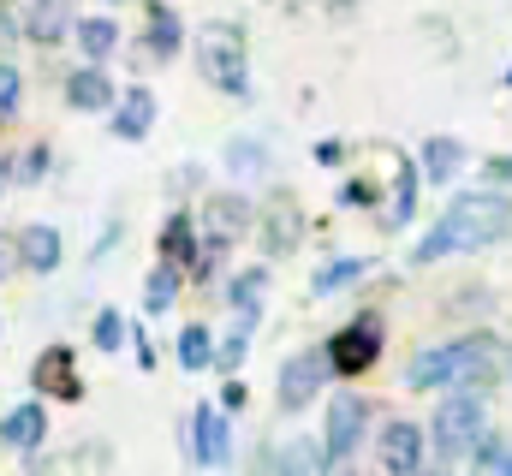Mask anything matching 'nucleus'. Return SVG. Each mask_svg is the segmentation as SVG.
Listing matches in <instances>:
<instances>
[{
  "label": "nucleus",
  "mask_w": 512,
  "mask_h": 476,
  "mask_svg": "<svg viewBox=\"0 0 512 476\" xmlns=\"http://www.w3.org/2000/svg\"><path fill=\"white\" fill-rule=\"evenodd\" d=\"M149 6H167V0H149Z\"/></svg>",
  "instance_id": "79ce46f5"
},
{
  "label": "nucleus",
  "mask_w": 512,
  "mask_h": 476,
  "mask_svg": "<svg viewBox=\"0 0 512 476\" xmlns=\"http://www.w3.org/2000/svg\"><path fill=\"white\" fill-rule=\"evenodd\" d=\"M417 155H423V161H417V173H423V179H435V185H453V179H459V167H465V143H459V137H429Z\"/></svg>",
  "instance_id": "4468645a"
},
{
  "label": "nucleus",
  "mask_w": 512,
  "mask_h": 476,
  "mask_svg": "<svg viewBox=\"0 0 512 476\" xmlns=\"http://www.w3.org/2000/svg\"><path fill=\"white\" fill-rule=\"evenodd\" d=\"M501 369H507V352H501L495 334H465V340H453V387L489 393V387L501 381Z\"/></svg>",
  "instance_id": "39448f33"
},
{
  "label": "nucleus",
  "mask_w": 512,
  "mask_h": 476,
  "mask_svg": "<svg viewBox=\"0 0 512 476\" xmlns=\"http://www.w3.org/2000/svg\"><path fill=\"white\" fill-rule=\"evenodd\" d=\"M376 459H382L387 476H417L423 465H429V435H423L411 417H393V423H382Z\"/></svg>",
  "instance_id": "0eeeda50"
},
{
  "label": "nucleus",
  "mask_w": 512,
  "mask_h": 476,
  "mask_svg": "<svg viewBox=\"0 0 512 476\" xmlns=\"http://www.w3.org/2000/svg\"><path fill=\"white\" fill-rule=\"evenodd\" d=\"M173 298H179V268H173V262L149 268V280H143V310L161 316V310H173Z\"/></svg>",
  "instance_id": "a878e982"
},
{
  "label": "nucleus",
  "mask_w": 512,
  "mask_h": 476,
  "mask_svg": "<svg viewBox=\"0 0 512 476\" xmlns=\"http://www.w3.org/2000/svg\"><path fill=\"white\" fill-rule=\"evenodd\" d=\"M221 405H227V411H239V405H245V381H227V393H221Z\"/></svg>",
  "instance_id": "c9c22d12"
},
{
  "label": "nucleus",
  "mask_w": 512,
  "mask_h": 476,
  "mask_svg": "<svg viewBox=\"0 0 512 476\" xmlns=\"http://www.w3.org/2000/svg\"><path fill=\"white\" fill-rule=\"evenodd\" d=\"M197 221L191 215H167V227H161V262H173V268H185V262H197Z\"/></svg>",
  "instance_id": "412c9836"
},
{
  "label": "nucleus",
  "mask_w": 512,
  "mask_h": 476,
  "mask_svg": "<svg viewBox=\"0 0 512 476\" xmlns=\"http://www.w3.org/2000/svg\"><path fill=\"white\" fill-rule=\"evenodd\" d=\"M423 435H429V447H435L441 459H471V447L489 435V399L453 387V393L435 405V417H429Z\"/></svg>",
  "instance_id": "f03ea898"
},
{
  "label": "nucleus",
  "mask_w": 512,
  "mask_h": 476,
  "mask_svg": "<svg viewBox=\"0 0 512 476\" xmlns=\"http://www.w3.org/2000/svg\"><path fill=\"white\" fill-rule=\"evenodd\" d=\"M120 96H114V84H108V72L102 66H78L72 78H66V108H78V114H108Z\"/></svg>",
  "instance_id": "9d476101"
},
{
  "label": "nucleus",
  "mask_w": 512,
  "mask_h": 476,
  "mask_svg": "<svg viewBox=\"0 0 512 476\" xmlns=\"http://www.w3.org/2000/svg\"><path fill=\"white\" fill-rule=\"evenodd\" d=\"M179 42H185L179 12H173V6H155V12H149V30H143V48H149L155 60H179Z\"/></svg>",
  "instance_id": "a211bd4d"
},
{
  "label": "nucleus",
  "mask_w": 512,
  "mask_h": 476,
  "mask_svg": "<svg viewBox=\"0 0 512 476\" xmlns=\"http://www.w3.org/2000/svg\"><path fill=\"white\" fill-rule=\"evenodd\" d=\"M221 155H227V173H233V179H262V173H268V155H262L256 137H227Z\"/></svg>",
  "instance_id": "393cba45"
},
{
  "label": "nucleus",
  "mask_w": 512,
  "mask_h": 476,
  "mask_svg": "<svg viewBox=\"0 0 512 476\" xmlns=\"http://www.w3.org/2000/svg\"><path fill=\"white\" fill-rule=\"evenodd\" d=\"M245 221H251V203L245 197H215L209 203V244H233V238L245 233Z\"/></svg>",
  "instance_id": "aec40b11"
},
{
  "label": "nucleus",
  "mask_w": 512,
  "mask_h": 476,
  "mask_svg": "<svg viewBox=\"0 0 512 476\" xmlns=\"http://www.w3.org/2000/svg\"><path fill=\"white\" fill-rule=\"evenodd\" d=\"M489 179L495 185H512V161H489Z\"/></svg>",
  "instance_id": "4c0bfd02"
},
{
  "label": "nucleus",
  "mask_w": 512,
  "mask_h": 476,
  "mask_svg": "<svg viewBox=\"0 0 512 476\" xmlns=\"http://www.w3.org/2000/svg\"><path fill=\"white\" fill-rule=\"evenodd\" d=\"M328 375H334V369H328L322 352H292L280 363V411H304V405L322 393Z\"/></svg>",
  "instance_id": "1a4fd4ad"
},
{
  "label": "nucleus",
  "mask_w": 512,
  "mask_h": 476,
  "mask_svg": "<svg viewBox=\"0 0 512 476\" xmlns=\"http://www.w3.org/2000/svg\"><path fill=\"white\" fill-rule=\"evenodd\" d=\"M507 233H512V197H501V191H465V197H453L441 209V221L429 233L417 238L411 262L429 268V262H447L459 250H489L495 238H507Z\"/></svg>",
  "instance_id": "f257e3e1"
},
{
  "label": "nucleus",
  "mask_w": 512,
  "mask_h": 476,
  "mask_svg": "<svg viewBox=\"0 0 512 476\" xmlns=\"http://www.w3.org/2000/svg\"><path fill=\"white\" fill-rule=\"evenodd\" d=\"M471 465H477L483 476H501V471L512 465V447L501 441V435H495V429H489V435H483V441L471 447Z\"/></svg>",
  "instance_id": "cd10ccee"
},
{
  "label": "nucleus",
  "mask_w": 512,
  "mask_h": 476,
  "mask_svg": "<svg viewBox=\"0 0 512 476\" xmlns=\"http://www.w3.org/2000/svg\"><path fill=\"white\" fill-rule=\"evenodd\" d=\"M262 238H268V250H292V244H298V209H292V203H280V209L268 215Z\"/></svg>",
  "instance_id": "c85d7f7f"
},
{
  "label": "nucleus",
  "mask_w": 512,
  "mask_h": 476,
  "mask_svg": "<svg viewBox=\"0 0 512 476\" xmlns=\"http://www.w3.org/2000/svg\"><path fill=\"white\" fill-rule=\"evenodd\" d=\"M364 268H370L364 256H340V262H322V268L310 274V292H316V298H334L340 286H352V280H364Z\"/></svg>",
  "instance_id": "5701e85b"
},
{
  "label": "nucleus",
  "mask_w": 512,
  "mask_h": 476,
  "mask_svg": "<svg viewBox=\"0 0 512 476\" xmlns=\"http://www.w3.org/2000/svg\"><path fill=\"white\" fill-rule=\"evenodd\" d=\"M6 268H12V250H6V244H0V280H6Z\"/></svg>",
  "instance_id": "ea45409f"
},
{
  "label": "nucleus",
  "mask_w": 512,
  "mask_h": 476,
  "mask_svg": "<svg viewBox=\"0 0 512 476\" xmlns=\"http://www.w3.org/2000/svg\"><path fill=\"white\" fill-rule=\"evenodd\" d=\"M12 36H18V24H12V18H0V48H6Z\"/></svg>",
  "instance_id": "58836bf2"
},
{
  "label": "nucleus",
  "mask_w": 512,
  "mask_h": 476,
  "mask_svg": "<svg viewBox=\"0 0 512 476\" xmlns=\"http://www.w3.org/2000/svg\"><path fill=\"white\" fill-rule=\"evenodd\" d=\"M340 161H346V143H334V137L316 143V167H340Z\"/></svg>",
  "instance_id": "f704fd0d"
},
{
  "label": "nucleus",
  "mask_w": 512,
  "mask_h": 476,
  "mask_svg": "<svg viewBox=\"0 0 512 476\" xmlns=\"http://www.w3.org/2000/svg\"><path fill=\"white\" fill-rule=\"evenodd\" d=\"M411 209H417V161H399V167H393V197H387L382 227L387 233H399V227L411 221Z\"/></svg>",
  "instance_id": "6ab92c4d"
},
{
  "label": "nucleus",
  "mask_w": 512,
  "mask_h": 476,
  "mask_svg": "<svg viewBox=\"0 0 512 476\" xmlns=\"http://www.w3.org/2000/svg\"><path fill=\"white\" fill-rule=\"evenodd\" d=\"M179 363H185V369H209V363H215V340H209V328H197V322L179 328Z\"/></svg>",
  "instance_id": "bb28decb"
},
{
  "label": "nucleus",
  "mask_w": 512,
  "mask_h": 476,
  "mask_svg": "<svg viewBox=\"0 0 512 476\" xmlns=\"http://www.w3.org/2000/svg\"><path fill=\"white\" fill-rule=\"evenodd\" d=\"M501 476H512V465H507V471H501Z\"/></svg>",
  "instance_id": "c03bdc74"
},
{
  "label": "nucleus",
  "mask_w": 512,
  "mask_h": 476,
  "mask_svg": "<svg viewBox=\"0 0 512 476\" xmlns=\"http://www.w3.org/2000/svg\"><path fill=\"white\" fill-rule=\"evenodd\" d=\"M149 125H155V96L149 90H126L114 102V137L137 143V137H149Z\"/></svg>",
  "instance_id": "dca6fc26"
},
{
  "label": "nucleus",
  "mask_w": 512,
  "mask_h": 476,
  "mask_svg": "<svg viewBox=\"0 0 512 476\" xmlns=\"http://www.w3.org/2000/svg\"><path fill=\"white\" fill-rule=\"evenodd\" d=\"M78 48H84L90 66L108 60V54L120 48V24H114V18H78Z\"/></svg>",
  "instance_id": "4be33fe9"
},
{
  "label": "nucleus",
  "mask_w": 512,
  "mask_h": 476,
  "mask_svg": "<svg viewBox=\"0 0 512 476\" xmlns=\"http://www.w3.org/2000/svg\"><path fill=\"white\" fill-rule=\"evenodd\" d=\"M405 387H417V393L453 387V346H429V352L411 357V363H405Z\"/></svg>",
  "instance_id": "ddd939ff"
},
{
  "label": "nucleus",
  "mask_w": 512,
  "mask_h": 476,
  "mask_svg": "<svg viewBox=\"0 0 512 476\" xmlns=\"http://www.w3.org/2000/svg\"><path fill=\"white\" fill-rule=\"evenodd\" d=\"M507 84H512V66H507Z\"/></svg>",
  "instance_id": "37998d69"
},
{
  "label": "nucleus",
  "mask_w": 512,
  "mask_h": 476,
  "mask_svg": "<svg viewBox=\"0 0 512 476\" xmlns=\"http://www.w3.org/2000/svg\"><path fill=\"white\" fill-rule=\"evenodd\" d=\"M24 30H30L36 42H60V36L72 30V18H66V0H36V6H30V18H24Z\"/></svg>",
  "instance_id": "b1692460"
},
{
  "label": "nucleus",
  "mask_w": 512,
  "mask_h": 476,
  "mask_svg": "<svg viewBox=\"0 0 512 476\" xmlns=\"http://www.w3.org/2000/svg\"><path fill=\"white\" fill-rule=\"evenodd\" d=\"M364 429H370V405H364L358 393H334L328 411H322V471L346 465V459L358 453Z\"/></svg>",
  "instance_id": "20e7f679"
},
{
  "label": "nucleus",
  "mask_w": 512,
  "mask_h": 476,
  "mask_svg": "<svg viewBox=\"0 0 512 476\" xmlns=\"http://www.w3.org/2000/svg\"><path fill=\"white\" fill-rule=\"evenodd\" d=\"M18 108H24V78H18V66L0 60V125L18 119Z\"/></svg>",
  "instance_id": "c756f323"
},
{
  "label": "nucleus",
  "mask_w": 512,
  "mask_h": 476,
  "mask_svg": "<svg viewBox=\"0 0 512 476\" xmlns=\"http://www.w3.org/2000/svg\"><path fill=\"white\" fill-rule=\"evenodd\" d=\"M322 357H328L334 375H364V369L382 357V322H376V316H358L352 328H340V334L322 346Z\"/></svg>",
  "instance_id": "423d86ee"
},
{
  "label": "nucleus",
  "mask_w": 512,
  "mask_h": 476,
  "mask_svg": "<svg viewBox=\"0 0 512 476\" xmlns=\"http://www.w3.org/2000/svg\"><path fill=\"white\" fill-rule=\"evenodd\" d=\"M30 381H36V393H60V399H78V393H84V381H78V369H72V352H66V346H48V352L36 357Z\"/></svg>",
  "instance_id": "9b49d317"
},
{
  "label": "nucleus",
  "mask_w": 512,
  "mask_h": 476,
  "mask_svg": "<svg viewBox=\"0 0 512 476\" xmlns=\"http://www.w3.org/2000/svg\"><path fill=\"white\" fill-rule=\"evenodd\" d=\"M262 292H268V274H262V268H239V274L227 280V304L239 310V328H256V316H262Z\"/></svg>",
  "instance_id": "f3484780"
},
{
  "label": "nucleus",
  "mask_w": 512,
  "mask_h": 476,
  "mask_svg": "<svg viewBox=\"0 0 512 476\" xmlns=\"http://www.w3.org/2000/svg\"><path fill=\"white\" fill-rule=\"evenodd\" d=\"M131 346H137V363H143V369H155V346H149L143 334H131Z\"/></svg>",
  "instance_id": "e433bc0d"
},
{
  "label": "nucleus",
  "mask_w": 512,
  "mask_h": 476,
  "mask_svg": "<svg viewBox=\"0 0 512 476\" xmlns=\"http://www.w3.org/2000/svg\"><path fill=\"white\" fill-rule=\"evenodd\" d=\"M90 340H96L102 352H120V346H126V316H120V310H102L96 328H90Z\"/></svg>",
  "instance_id": "7c9ffc66"
},
{
  "label": "nucleus",
  "mask_w": 512,
  "mask_h": 476,
  "mask_svg": "<svg viewBox=\"0 0 512 476\" xmlns=\"http://www.w3.org/2000/svg\"><path fill=\"white\" fill-rule=\"evenodd\" d=\"M340 203H346V209H370V203H376V185H364V179H346Z\"/></svg>",
  "instance_id": "72a5a7b5"
},
{
  "label": "nucleus",
  "mask_w": 512,
  "mask_h": 476,
  "mask_svg": "<svg viewBox=\"0 0 512 476\" xmlns=\"http://www.w3.org/2000/svg\"><path fill=\"white\" fill-rule=\"evenodd\" d=\"M42 435H48V411L30 399V405H12L6 411V423H0V441L6 447H18V453H36L42 447Z\"/></svg>",
  "instance_id": "f8f14e48"
},
{
  "label": "nucleus",
  "mask_w": 512,
  "mask_h": 476,
  "mask_svg": "<svg viewBox=\"0 0 512 476\" xmlns=\"http://www.w3.org/2000/svg\"><path fill=\"white\" fill-rule=\"evenodd\" d=\"M18 262L36 268V274H54V268H60V233H54L48 221L24 227V233H18Z\"/></svg>",
  "instance_id": "2eb2a0df"
},
{
  "label": "nucleus",
  "mask_w": 512,
  "mask_h": 476,
  "mask_svg": "<svg viewBox=\"0 0 512 476\" xmlns=\"http://www.w3.org/2000/svg\"><path fill=\"white\" fill-rule=\"evenodd\" d=\"M197 66H203V78L215 90L245 96L251 90V72H245V36H239V24H209L197 36Z\"/></svg>",
  "instance_id": "7ed1b4c3"
},
{
  "label": "nucleus",
  "mask_w": 512,
  "mask_h": 476,
  "mask_svg": "<svg viewBox=\"0 0 512 476\" xmlns=\"http://www.w3.org/2000/svg\"><path fill=\"white\" fill-rule=\"evenodd\" d=\"M417 476H453V471H447V465H423Z\"/></svg>",
  "instance_id": "a19ab883"
},
{
  "label": "nucleus",
  "mask_w": 512,
  "mask_h": 476,
  "mask_svg": "<svg viewBox=\"0 0 512 476\" xmlns=\"http://www.w3.org/2000/svg\"><path fill=\"white\" fill-rule=\"evenodd\" d=\"M185 435H191V459H197V465L221 471V465L233 459V423H227V411L197 405V411H191V423H185Z\"/></svg>",
  "instance_id": "6e6552de"
},
{
  "label": "nucleus",
  "mask_w": 512,
  "mask_h": 476,
  "mask_svg": "<svg viewBox=\"0 0 512 476\" xmlns=\"http://www.w3.org/2000/svg\"><path fill=\"white\" fill-rule=\"evenodd\" d=\"M245 352H251V328H233V334L215 346V363H221V369H239V363H245Z\"/></svg>",
  "instance_id": "2f4dec72"
},
{
  "label": "nucleus",
  "mask_w": 512,
  "mask_h": 476,
  "mask_svg": "<svg viewBox=\"0 0 512 476\" xmlns=\"http://www.w3.org/2000/svg\"><path fill=\"white\" fill-rule=\"evenodd\" d=\"M42 173H48V149H24V161L12 167V179H18V185H36Z\"/></svg>",
  "instance_id": "473e14b6"
}]
</instances>
